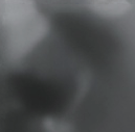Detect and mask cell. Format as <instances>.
<instances>
[{"label": "cell", "instance_id": "1", "mask_svg": "<svg viewBox=\"0 0 135 132\" xmlns=\"http://www.w3.org/2000/svg\"><path fill=\"white\" fill-rule=\"evenodd\" d=\"M49 29V22L35 0H0V42L8 63H20Z\"/></svg>", "mask_w": 135, "mask_h": 132}, {"label": "cell", "instance_id": "2", "mask_svg": "<svg viewBox=\"0 0 135 132\" xmlns=\"http://www.w3.org/2000/svg\"><path fill=\"white\" fill-rule=\"evenodd\" d=\"M88 8L105 19H115L125 16L131 9L128 0H86Z\"/></svg>", "mask_w": 135, "mask_h": 132}, {"label": "cell", "instance_id": "3", "mask_svg": "<svg viewBox=\"0 0 135 132\" xmlns=\"http://www.w3.org/2000/svg\"><path fill=\"white\" fill-rule=\"evenodd\" d=\"M42 125L44 132H72L69 124L55 118H45Z\"/></svg>", "mask_w": 135, "mask_h": 132}]
</instances>
